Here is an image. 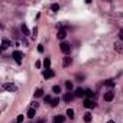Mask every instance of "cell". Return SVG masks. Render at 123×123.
Instances as JSON below:
<instances>
[{
  "instance_id": "cell-1",
  "label": "cell",
  "mask_w": 123,
  "mask_h": 123,
  "mask_svg": "<svg viewBox=\"0 0 123 123\" xmlns=\"http://www.w3.org/2000/svg\"><path fill=\"white\" fill-rule=\"evenodd\" d=\"M12 57L15 58V61H16L17 64H20V62H22V58H23V52H22V51H13Z\"/></svg>"
},
{
  "instance_id": "cell-2",
  "label": "cell",
  "mask_w": 123,
  "mask_h": 123,
  "mask_svg": "<svg viewBox=\"0 0 123 123\" xmlns=\"http://www.w3.org/2000/svg\"><path fill=\"white\" fill-rule=\"evenodd\" d=\"M97 106V103L93 100V98H85L84 100V107L85 109H94Z\"/></svg>"
},
{
  "instance_id": "cell-3",
  "label": "cell",
  "mask_w": 123,
  "mask_h": 123,
  "mask_svg": "<svg viewBox=\"0 0 123 123\" xmlns=\"http://www.w3.org/2000/svg\"><path fill=\"white\" fill-rule=\"evenodd\" d=\"M59 49L64 52V54H69V52H71V45H69L68 42H61Z\"/></svg>"
},
{
  "instance_id": "cell-4",
  "label": "cell",
  "mask_w": 123,
  "mask_h": 123,
  "mask_svg": "<svg viewBox=\"0 0 123 123\" xmlns=\"http://www.w3.org/2000/svg\"><path fill=\"white\" fill-rule=\"evenodd\" d=\"M2 87H3V90H7V91H16L17 90V87L12 83H3Z\"/></svg>"
},
{
  "instance_id": "cell-5",
  "label": "cell",
  "mask_w": 123,
  "mask_h": 123,
  "mask_svg": "<svg viewBox=\"0 0 123 123\" xmlns=\"http://www.w3.org/2000/svg\"><path fill=\"white\" fill-rule=\"evenodd\" d=\"M65 36H67V30H65V29H59L58 33H57V38H58L59 41H62V39H65Z\"/></svg>"
},
{
  "instance_id": "cell-6",
  "label": "cell",
  "mask_w": 123,
  "mask_h": 123,
  "mask_svg": "<svg viewBox=\"0 0 123 123\" xmlns=\"http://www.w3.org/2000/svg\"><path fill=\"white\" fill-rule=\"evenodd\" d=\"M73 64V58L71 57H64V59H62V67H69Z\"/></svg>"
},
{
  "instance_id": "cell-7",
  "label": "cell",
  "mask_w": 123,
  "mask_h": 123,
  "mask_svg": "<svg viewBox=\"0 0 123 123\" xmlns=\"http://www.w3.org/2000/svg\"><path fill=\"white\" fill-rule=\"evenodd\" d=\"M114 98V93L110 90V91H107L106 94H104V101H112Z\"/></svg>"
},
{
  "instance_id": "cell-8",
  "label": "cell",
  "mask_w": 123,
  "mask_h": 123,
  "mask_svg": "<svg viewBox=\"0 0 123 123\" xmlns=\"http://www.w3.org/2000/svg\"><path fill=\"white\" fill-rule=\"evenodd\" d=\"M74 97H75V96H74V94H73L71 91H68V93H67V94L64 96V100H65L67 103H69V101H73V100H74Z\"/></svg>"
},
{
  "instance_id": "cell-9",
  "label": "cell",
  "mask_w": 123,
  "mask_h": 123,
  "mask_svg": "<svg viewBox=\"0 0 123 123\" xmlns=\"http://www.w3.org/2000/svg\"><path fill=\"white\" fill-rule=\"evenodd\" d=\"M74 96H75V97H84V96H85V90H83V89H77V90L74 91Z\"/></svg>"
},
{
  "instance_id": "cell-10",
  "label": "cell",
  "mask_w": 123,
  "mask_h": 123,
  "mask_svg": "<svg viewBox=\"0 0 123 123\" xmlns=\"http://www.w3.org/2000/svg\"><path fill=\"white\" fill-rule=\"evenodd\" d=\"M65 122V116H61V114H57L54 117V123H64Z\"/></svg>"
},
{
  "instance_id": "cell-11",
  "label": "cell",
  "mask_w": 123,
  "mask_h": 123,
  "mask_svg": "<svg viewBox=\"0 0 123 123\" xmlns=\"http://www.w3.org/2000/svg\"><path fill=\"white\" fill-rule=\"evenodd\" d=\"M83 116H84L83 119H84V122H85V123H90V122H91V119H93V117H91V113H90V112H85V113H84Z\"/></svg>"
},
{
  "instance_id": "cell-12",
  "label": "cell",
  "mask_w": 123,
  "mask_h": 123,
  "mask_svg": "<svg viewBox=\"0 0 123 123\" xmlns=\"http://www.w3.org/2000/svg\"><path fill=\"white\" fill-rule=\"evenodd\" d=\"M26 116H28L29 119H33L35 116H36V109H32V107H30V109L28 110V114H26Z\"/></svg>"
},
{
  "instance_id": "cell-13",
  "label": "cell",
  "mask_w": 123,
  "mask_h": 123,
  "mask_svg": "<svg viewBox=\"0 0 123 123\" xmlns=\"http://www.w3.org/2000/svg\"><path fill=\"white\" fill-rule=\"evenodd\" d=\"M44 77L45 78H52L54 77V71H52V69H46V71H44Z\"/></svg>"
},
{
  "instance_id": "cell-14",
  "label": "cell",
  "mask_w": 123,
  "mask_h": 123,
  "mask_svg": "<svg viewBox=\"0 0 123 123\" xmlns=\"http://www.w3.org/2000/svg\"><path fill=\"white\" fill-rule=\"evenodd\" d=\"M49 104H51V107H57L58 104H59V97H55V98H52V101H51Z\"/></svg>"
},
{
  "instance_id": "cell-15",
  "label": "cell",
  "mask_w": 123,
  "mask_h": 123,
  "mask_svg": "<svg viewBox=\"0 0 123 123\" xmlns=\"http://www.w3.org/2000/svg\"><path fill=\"white\" fill-rule=\"evenodd\" d=\"M9 46H10V42H9L7 39H3V42H2V49L5 51V49H7Z\"/></svg>"
},
{
  "instance_id": "cell-16",
  "label": "cell",
  "mask_w": 123,
  "mask_h": 123,
  "mask_svg": "<svg viewBox=\"0 0 123 123\" xmlns=\"http://www.w3.org/2000/svg\"><path fill=\"white\" fill-rule=\"evenodd\" d=\"M49 65H51V59H49V58L46 57V58L44 59V67H45L46 69H49Z\"/></svg>"
},
{
  "instance_id": "cell-17",
  "label": "cell",
  "mask_w": 123,
  "mask_h": 123,
  "mask_svg": "<svg viewBox=\"0 0 123 123\" xmlns=\"http://www.w3.org/2000/svg\"><path fill=\"white\" fill-rule=\"evenodd\" d=\"M52 93L59 94V93H61V87H59V85H54V87H52Z\"/></svg>"
},
{
  "instance_id": "cell-18",
  "label": "cell",
  "mask_w": 123,
  "mask_h": 123,
  "mask_svg": "<svg viewBox=\"0 0 123 123\" xmlns=\"http://www.w3.org/2000/svg\"><path fill=\"white\" fill-rule=\"evenodd\" d=\"M44 96V90L42 89H38L36 91H35V97H42Z\"/></svg>"
},
{
  "instance_id": "cell-19",
  "label": "cell",
  "mask_w": 123,
  "mask_h": 123,
  "mask_svg": "<svg viewBox=\"0 0 123 123\" xmlns=\"http://www.w3.org/2000/svg\"><path fill=\"white\" fill-rule=\"evenodd\" d=\"M67 116H68L69 119H74V110H73V109H68V110H67Z\"/></svg>"
},
{
  "instance_id": "cell-20",
  "label": "cell",
  "mask_w": 123,
  "mask_h": 123,
  "mask_svg": "<svg viewBox=\"0 0 123 123\" xmlns=\"http://www.w3.org/2000/svg\"><path fill=\"white\" fill-rule=\"evenodd\" d=\"M113 46H114V49H117L119 52H122V49H123V48H122V44H120V42H114V45H113Z\"/></svg>"
},
{
  "instance_id": "cell-21",
  "label": "cell",
  "mask_w": 123,
  "mask_h": 123,
  "mask_svg": "<svg viewBox=\"0 0 123 123\" xmlns=\"http://www.w3.org/2000/svg\"><path fill=\"white\" fill-rule=\"evenodd\" d=\"M65 87H67L68 91H71V90H73V83H71V81H65Z\"/></svg>"
},
{
  "instance_id": "cell-22",
  "label": "cell",
  "mask_w": 123,
  "mask_h": 123,
  "mask_svg": "<svg viewBox=\"0 0 123 123\" xmlns=\"http://www.w3.org/2000/svg\"><path fill=\"white\" fill-rule=\"evenodd\" d=\"M93 94H94V93H93V90H90V89H87V90H85V96L89 97V98H91V97H93Z\"/></svg>"
},
{
  "instance_id": "cell-23",
  "label": "cell",
  "mask_w": 123,
  "mask_h": 123,
  "mask_svg": "<svg viewBox=\"0 0 123 123\" xmlns=\"http://www.w3.org/2000/svg\"><path fill=\"white\" fill-rule=\"evenodd\" d=\"M22 32H23V35H29V29H28V26L25 23L22 25Z\"/></svg>"
},
{
  "instance_id": "cell-24",
  "label": "cell",
  "mask_w": 123,
  "mask_h": 123,
  "mask_svg": "<svg viewBox=\"0 0 123 123\" xmlns=\"http://www.w3.org/2000/svg\"><path fill=\"white\" fill-rule=\"evenodd\" d=\"M51 9H52V12H58L59 10V5H57V3H54L51 6Z\"/></svg>"
},
{
  "instance_id": "cell-25",
  "label": "cell",
  "mask_w": 123,
  "mask_h": 123,
  "mask_svg": "<svg viewBox=\"0 0 123 123\" xmlns=\"http://www.w3.org/2000/svg\"><path fill=\"white\" fill-rule=\"evenodd\" d=\"M75 78H77V80H78V81L81 83V81H83V80L85 78V75H84V74H77V75H75Z\"/></svg>"
},
{
  "instance_id": "cell-26",
  "label": "cell",
  "mask_w": 123,
  "mask_h": 123,
  "mask_svg": "<svg viewBox=\"0 0 123 123\" xmlns=\"http://www.w3.org/2000/svg\"><path fill=\"white\" fill-rule=\"evenodd\" d=\"M104 84H106L107 87H113V85H114V81H113V80H107V81L104 83Z\"/></svg>"
},
{
  "instance_id": "cell-27",
  "label": "cell",
  "mask_w": 123,
  "mask_h": 123,
  "mask_svg": "<svg viewBox=\"0 0 123 123\" xmlns=\"http://www.w3.org/2000/svg\"><path fill=\"white\" fill-rule=\"evenodd\" d=\"M44 101H45V103H51V101H52V98H51V96H48V94H46V96L44 97Z\"/></svg>"
},
{
  "instance_id": "cell-28",
  "label": "cell",
  "mask_w": 123,
  "mask_h": 123,
  "mask_svg": "<svg viewBox=\"0 0 123 123\" xmlns=\"http://www.w3.org/2000/svg\"><path fill=\"white\" fill-rule=\"evenodd\" d=\"M16 122H17V123H22V122H23V114H19V116H17Z\"/></svg>"
},
{
  "instance_id": "cell-29",
  "label": "cell",
  "mask_w": 123,
  "mask_h": 123,
  "mask_svg": "<svg viewBox=\"0 0 123 123\" xmlns=\"http://www.w3.org/2000/svg\"><path fill=\"white\" fill-rule=\"evenodd\" d=\"M119 39H120V41H123V29H120V30H119Z\"/></svg>"
},
{
  "instance_id": "cell-30",
  "label": "cell",
  "mask_w": 123,
  "mask_h": 123,
  "mask_svg": "<svg viewBox=\"0 0 123 123\" xmlns=\"http://www.w3.org/2000/svg\"><path fill=\"white\" fill-rule=\"evenodd\" d=\"M38 106H39L38 101H33V103H32V109H38Z\"/></svg>"
},
{
  "instance_id": "cell-31",
  "label": "cell",
  "mask_w": 123,
  "mask_h": 123,
  "mask_svg": "<svg viewBox=\"0 0 123 123\" xmlns=\"http://www.w3.org/2000/svg\"><path fill=\"white\" fill-rule=\"evenodd\" d=\"M38 51L39 52H44V45H38Z\"/></svg>"
},
{
  "instance_id": "cell-32",
  "label": "cell",
  "mask_w": 123,
  "mask_h": 123,
  "mask_svg": "<svg viewBox=\"0 0 123 123\" xmlns=\"http://www.w3.org/2000/svg\"><path fill=\"white\" fill-rule=\"evenodd\" d=\"M38 123H45V120H44V119H41V120H38Z\"/></svg>"
},
{
  "instance_id": "cell-33",
  "label": "cell",
  "mask_w": 123,
  "mask_h": 123,
  "mask_svg": "<svg viewBox=\"0 0 123 123\" xmlns=\"http://www.w3.org/2000/svg\"><path fill=\"white\" fill-rule=\"evenodd\" d=\"M107 123H116V122H114V120H109Z\"/></svg>"
},
{
  "instance_id": "cell-34",
  "label": "cell",
  "mask_w": 123,
  "mask_h": 123,
  "mask_svg": "<svg viewBox=\"0 0 123 123\" xmlns=\"http://www.w3.org/2000/svg\"><path fill=\"white\" fill-rule=\"evenodd\" d=\"M16 123H17V122H16Z\"/></svg>"
},
{
  "instance_id": "cell-35",
  "label": "cell",
  "mask_w": 123,
  "mask_h": 123,
  "mask_svg": "<svg viewBox=\"0 0 123 123\" xmlns=\"http://www.w3.org/2000/svg\"><path fill=\"white\" fill-rule=\"evenodd\" d=\"M29 123H30V122H29Z\"/></svg>"
}]
</instances>
